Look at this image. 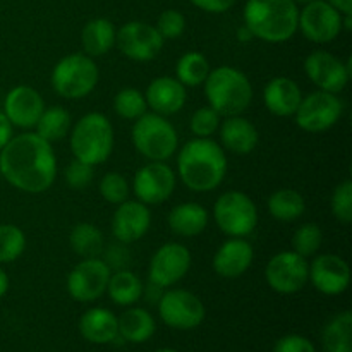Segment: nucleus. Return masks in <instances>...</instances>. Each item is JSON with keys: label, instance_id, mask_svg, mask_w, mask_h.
I'll use <instances>...</instances> for the list:
<instances>
[{"label": "nucleus", "instance_id": "1", "mask_svg": "<svg viewBox=\"0 0 352 352\" xmlns=\"http://www.w3.org/2000/svg\"><path fill=\"white\" fill-rule=\"evenodd\" d=\"M0 174L19 191L30 195L45 192L57 177L54 148L36 133L12 136L0 150Z\"/></svg>", "mask_w": 352, "mask_h": 352}, {"label": "nucleus", "instance_id": "2", "mask_svg": "<svg viewBox=\"0 0 352 352\" xmlns=\"http://www.w3.org/2000/svg\"><path fill=\"white\" fill-rule=\"evenodd\" d=\"M229 168L226 150L210 138H196L181 148L177 172L188 189L210 192L223 182Z\"/></svg>", "mask_w": 352, "mask_h": 352}, {"label": "nucleus", "instance_id": "3", "mask_svg": "<svg viewBox=\"0 0 352 352\" xmlns=\"http://www.w3.org/2000/svg\"><path fill=\"white\" fill-rule=\"evenodd\" d=\"M243 16L253 38L267 43H284L298 31L299 9L294 0H246Z\"/></svg>", "mask_w": 352, "mask_h": 352}, {"label": "nucleus", "instance_id": "4", "mask_svg": "<svg viewBox=\"0 0 352 352\" xmlns=\"http://www.w3.org/2000/svg\"><path fill=\"white\" fill-rule=\"evenodd\" d=\"M203 85L208 107L220 117L241 116L253 100V86L248 76L230 65H220L210 71Z\"/></svg>", "mask_w": 352, "mask_h": 352}, {"label": "nucleus", "instance_id": "5", "mask_svg": "<svg viewBox=\"0 0 352 352\" xmlns=\"http://www.w3.org/2000/svg\"><path fill=\"white\" fill-rule=\"evenodd\" d=\"M113 150V127L100 112H89L71 131V151L74 158L89 165H100Z\"/></svg>", "mask_w": 352, "mask_h": 352}, {"label": "nucleus", "instance_id": "6", "mask_svg": "<svg viewBox=\"0 0 352 352\" xmlns=\"http://www.w3.org/2000/svg\"><path fill=\"white\" fill-rule=\"evenodd\" d=\"M133 144L144 158L151 162H165L177 151L179 138L175 127L158 113L144 112L134 120Z\"/></svg>", "mask_w": 352, "mask_h": 352}, {"label": "nucleus", "instance_id": "7", "mask_svg": "<svg viewBox=\"0 0 352 352\" xmlns=\"http://www.w3.org/2000/svg\"><path fill=\"white\" fill-rule=\"evenodd\" d=\"M98 67L89 55L71 54L55 64L52 71V88L67 100L88 96L98 82Z\"/></svg>", "mask_w": 352, "mask_h": 352}, {"label": "nucleus", "instance_id": "8", "mask_svg": "<svg viewBox=\"0 0 352 352\" xmlns=\"http://www.w3.org/2000/svg\"><path fill=\"white\" fill-rule=\"evenodd\" d=\"M213 215L219 229L230 237H246L256 229V205L241 191H227L220 195Z\"/></svg>", "mask_w": 352, "mask_h": 352}, {"label": "nucleus", "instance_id": "9", "mask_svg": "<svg viewBox=\"0 0 352 352\" xmlns=\"http://www.w3.org/2000/svg\"><path fill=\"white\" fill-rule=\"evenodd\" d=\"M344 103L336 93H311L301 100L296 110V124L306 133H323L336 126L342 117Z\"/></svg>", "mask_w": 352, "mask_h": 352}, {"label": "nucleus", "instance_id": "10", "mask_svg": "<svg viewBox=\"0 0 352 352\" xmlns=\"http://www.w3.org/2000/svg\"><path fill=\"white\" fill-rule=\"evenodd\" d=\"M265 280L278 294H296L309 280L308 260L296 251H280L267 263Z\"/></svg>", "mask_w": 352, "mask_h": 352}, {"label": "nucleus", "instance_id": "11", "mask_svg": "<svg viewBox=\"0 0 352 352\" xmlns=\"http://www.w3.org/2000/svg\"><path fill=\"white\" fill-rule=\"evenodd\" d=\"M158 313L165 325L175 330H192L205 320V305L186 289H170L162 296Z\"/></svg>", "mask_w": 352, "mask_h": 352}, {"label": "nucleus", "instance_id": "12", "mask_svg": "<svg viewBox=\"0 0 352 352\" xmlns=\"http://www.w3.org/2000/svg\"><path fill=\"white\" fill-rule=\"evenodd\" d=\"M298 30L313 43H330L342 33V14L327 0H313L299 10Z\"/></svg>", "mask_w": 352, "mask_h": 352}, {"label": "nucleus", "instance_id": "13", "mask_svg": "<svg viewBox=\"0 0 352 352\" xmlns=\"http://www.w3.org/2000/svg\"><path fill=\"white\" fill-rule=\"evenodd\" d=\"M164 41L157 28L143 21H129L116 36V45L124 57L134 62L153 60L164 48Z\"/></svg>", "mask_w": 352, "mask_h": 352}, {"label": "nucleus", "instance_id": "14", "mask_svg": "<svg viewBox=\"0 0 352 352\" xmlns=\"http://www.w3.org/2000/svg\"><path fill=\"white\" fill-rule=\"evenodd\" d=\"M110 267L98 258H85L71 270L67 277V291L79 302H91L107 292Z\"/></svg>", "mask_w": 352, "mask_h": 352}, {"label": "nucleus", "instance_id": "15", "mask_svg": "<svg viewBox=\"0 0 352 352\" xmlns=\"http://www.w3.org/2000/svg\"><path fill=\"white\" fill-rule=\"evenodd\" d=\"M175 189V174L165 162H150L136 172L133 191L138 201L144 205H160L167 201Z\"/></svg>", "mask_w": 352, "mask_h": 352}, {"label": "nucleus", "instance_id": "16", "mask_svg": "<svg viewBox=\"0 0 352 352\" xmlns=\"http://www.w3.org/2000/svg\"><path fill=\"white\" fill-rule=\"evenodd\" d=\"M191 268V251L177 243H165L150 261V282L157 287H172L188 275Z\"/></svg>", "mask_w": 352, "mask_h": 352}, {"label": "nucleus", "instance_id": "17", "mask_svg": "<svg viewBox=\"0 0 352 352\" xmlns=\"http://www.w3.org/2000/svg\"><path fill=\"white\" fill-rule=\"evenodd\" d=\"M305 72L322 91L340 93L351 79V58L342 62L325 50H315L306 57Z\"/></svg>", "mask_w": 352, "mask_h": 352}, {"label": "nucleus", "instance_id": "18", "mask_svg": "<svg viewBox=\"0 0 352 352\" xmlns=\"http://www.w3.org/2000/svg\"><path fill=\"white\" fill-rule=\"evenodd\" d=\"M309 280L322 294L339 296L349 287L351 268L339 254H320L309 265Z\"/></svg>", "mask_w": 352, "mask_h": 352}, {"label": "nucleus", "instance_id": "19", "mask_svg": "<svg viewBox=\"0 0 352 352\" xmlns=\"http://www.w3.org/2000/svg\"><path fill=\"white\" fill-rule=\"evenodd\" d=\"M43 110L45 102L40 93L31 86L21 85L7 93L2 112L6 113L12 126L30 129V127L36 126Z\"/></svg>", "mask_w": 352, "mask_h": 352}, {"label": "nucleus", "instance_id": "20", "mask_svg": "<svg viewBox=\"0 0 352 352\" xmlns=\"http://www.w3.org/2000/svg\"><path fill=\"white\" fill-rule=\"evenodd\" d=\"M151 226V212L148 205L141 201L126 199L117 205L112 219V234L117 241L124 244L136 243Z\"/></svg>", "mask_w": 352, "mask_h": 352}, {"label": "nucleus", "instance_id": "21", "mask_svg": "<svg viewBox=\"0 0 352 352\" xmlns=\"http://www.w3.org/2000/svg\"><path fill=\"white\" fill-rule=\"evenodd\" d=\"M144 98L155 113L167 117L184 109L188 102V93H186V86L177 78L160 76L148 85Z\"/></svg>", "mask_w": 352, "mask_h": 352}, {"label": "nucleus", "instance_id": "22", "mask_svg": "<svg viewBox=\"0 0 352 352\" xmlns=\"http://www.w3.org/2000/svg\"><path fill=\"white\" fill-rule=\"evenodd\" d=\"M254 258V250L243 237L226 241L213 256V270L223 278H237L248 272Z\"/></svg>", "mask_w": 352, "mask_h": 352}, {"label": "nucleus", "instance_id": "23", "mask_svg": "<svg viewBox=\"0 0 352 352\" xmlns=\"http://www.w3.org/2000/svg\"><path fill=\"white\" fill-rule=\"evenodd\" d=\"M302 100L301 88L298 82L285 76L270 79L263 89L265 107L277 117H291L298 110Z\"/></svg>", "mask_w": 352, "mask_h": 352}, {"label": "nucleus", "instance_id": "24", "mask_svg": "<svg viewBox=\"0 0 352 352\" xmlns=\"http://www.w3.org/2000/svg\"><path fill=\"white\" fill-rule=\"evenodd\" d=\"M220 140H222L223 150L236 155H248L256 148L258 129L248 119L241 116L226 117L220 126Z\"/></svg>", "mask_w": 352, "mask_h": 352}, {"label": "nucleus", "instance_id": "25", "mask_svg": "<svg viewBox=\"0 0 352 352\" xmlns=\"http://www.w3.org/2000/svg\"><path fill=\"white\" fill-rule=\"evenodd\" d=\"M79 332L91 344H110L119 337V322L110 309L91 308L79 320Z\"/></svg>", "mask_w": 352, "mask_h": 352}, {"label": "nucleus", "instance_id": "26", "mask_svg": "<svg viewBox=\"0 0 352 352\" xmlns=\"http://www.w3.org/2000/svg\"><path fill=\"white\" fill-rule=\"evenodd\" d=\"M206 226H208V212L198 203H181L168 213V227L177 236H199Z\"/></svg>", "mask_w": 352, "mask_h": 352}, {"label": "nucleus", "instance_id": "27", "mask_svg": "<svg viewBox=\"0 0 352 352\" xmlns=\"http://www.w3.org/2000/svg\"><path fill=\"white\" fill-rule=\"evenodd\" d=\"M117 30L112 21L105 17H96V19L88 21L82 28L81 43L85 48L86 55L89 57H100L112 50L116 45Z\"/></svg>", "mask_w": 352, "mask_h": 352}, {"label": "nucleus", "instance_id": "28", "mask_svg": "<svg viewBox=\"0 0 352 352\" xmlns=\"http://www.w3.org/2000/svg\"><path fill=\"white\" fill-rule=\"evenodd\" d=\"M117 322H119V336L133 344L146 342L157 329L153 316L143 308L126 309L120 318H117Z\"/></svg>", "mask_w": 352, "mask_h": 352}, {"label": "nucleus", "instance_id": "29", "mask_svg": "<svg viewBox=\"0 0 352 352\" xmlns=\"http://www.w3.org/2000/svg\"><path fill=\"white\" fill-rule=\"evenodd\" d=\"M107 292L117 306H133L143 296V282L133 272L120 270L110 275Z\"/></svg>", "mask_w": 352, "mask_h": 352}, {"label": "nucleus", "instance_id": "30", "mask_svg": "<svg viewBox=\"0 0 352 352\" xmlns=\"http://www.w3.org/2000/svg\"><path fill=\"white\" fill-rule=\"evenodd\" d=\"M306 201L296 189H278L268 198V212L278 222H294L305 213Z\"/></svg>", "mask_w": 352, "mask_h": 352}, {"label": "nucleus", "instance_id": "31", "mask_svg": "<svg viewBox=\"0 0 352 352\" xmlns=\"http://www.w3.org/2000/svg\"><path fill=\"white\" fill-rule=\"evenodd\" d=\"M327 352H352V313H339L327 323L322 336Z\"/></svg>", "mask_w": 352, "mask_h": 352}, {"label": "nucleus", "instance_id": "32", "mask_svg": "<svg viewBox=\"0 0 352 352\" xmlns=\"http://www.w3.org/2000/svg\"><path fill=\"white\" fill-rule=\"evenodd\" d=\"M71 113L64 107H50L45 109L36 122V134L47 140L48 143L64 140L71 129Z\"/></svg>", "mask_w": 352, "mask_h": 352}, {"label": "nucleus", "instance_id": "33", "mask_svg": "<svg viewBox=\"0 0 352 352\" xmlns=\"http://www.w3.org/2000/svg\"><path fill=\"white\" fill-rule=\"evenodd\" d=\"M72 251L81 258H98L103 251V234L93 223H78L69 236Z\"/></svg>", "mask_w": 352, "mask_h": 352}, {"label": "nucleus", "instance_id": "34", "mask_svg": "<svg viewBox=\"0 0 352 352\" xmlns=\"http://www.w3.org/2000/svg\"><path fill=\"white\" fill-rule=\"evenodd\" d=\"M175 74L182 85L196 88V86L203 85L205 79L208 78L210 64L205 55H201L199 52H188L177 60Z\"/></svg>", "mask_w": 352, "mask_h": 352}, {"label": "nucleus", "instance_id": "35", "mask_svg": "<svg viewBox=\"0 0 352 352\" xmlns=\"http://www.w3.org/2000/svg\"><path fill=\"white\" fill-rule=\"evenodd\" d=\"M26 250V236L12 223L0 226V265L12 263Z\"/></svg>", "mask_w": 352, "mask_h": 352}, {"label": "nucleus", "instance_id": "36", "mask_svg": "<svg viewBox=\"0 0 352 352\" xmlns=\"http://www.w3.org/2000/svg\"><path fill=\"white\" fill-rule=\"evenodd\" d=\"M148 103L143 93L136 88H124L113 98V110L126 120H136L146 112Z\"/></svg>", "mask_w": 352, "mask_h": 352}, {"label": "nucleus", "instance_id": "37", "mask_svg": "<svg viewBox=\"0 0 352 352\" xmlns=\"http://www.w3.org/2000/svg\"><path fill=\"white\" fill-rule=\"evenodd\" d=\"M323 241V232L316 223H302L292 236V251L301 256H313L320 250Z\"/></svg>", "mask_w": 352, "mask_h": 352}, {"label": "nucleus", "instance_id": "38", "mask_svg": "<svg viewBox=\"0 0 352 352\" xmlns=\"http://www.w3.org/2000/svg\"><path fill=\"white\" fill-rule=\"evenodd\" d=\"M129 182L119 172H109L100 181V195L105 201L112 203V205H120L126 199H129Z\"/></svg>", "mask_w": 352, "mask_h": 352}, {"label": "nucleus", "instance_id": "39", "mask_svg": "<svg viewBox=\"0 0 352 352\" xmlns=\"http://www.w3.org/2000/svg\"><path fill=\"white\" fill-rule=\"evenodd\" d=\"M220 127V116L212 107H201L192 113L189 120V129L196 138H210Z\"/></svg>", "mask_w": 352, "mask_h": 352}, {"label": "nucleus", "instance_id": "40", "mask_svg": "<svg viewBox=\"0 0 352 352\" xmlns=\"http://www.w3.org/2000/svg\"><path fill=\"white\" fill-rule=\"evenodd\" d=\"M332 213L339 222L351 223L352 222V182L344 181L333 189L332 201Z\"/></svg>", "mask_w": 352, "mask_h": 352}, {"label": "nucleus", "instance_id": "41", "mask_svg": "<svg viewBox=\"0 0 352 352\" xmlns=\"http://www.w3.org/2000/svg\"><path fill=\"white\" fill-rule=\"evenodd\" d=\"M155 28L164 40H177L186 31V17L181 10L167 9L158 16Z\"/></svg>", "mask_w": 352, "mask_h": 352}, {"label": "nucleus", "instance_id": "42", "mask_svg": "<svg viewBox=\"0 0 352 352\" xmlns=\"http://www.w3.org/2000/svg\"><path fill=\"white\" fill-rule=\"evenodd\" d=\"M93 174H95L93 165L74 158L65 168V181L72 189H85L93 181Z\"/></svg>", "mask_w": 352, "mask_h": 352}, {"label": "nucleus", "instance_id": "43", "mask_svg": "<svg viewBox=\"0 0 352 352\" xmlns=\"http://www.w3.org/2000/svg\"><path fill=\"white\" fill-rule=\"evenodd\" d=\"M274 352H316L311 340L302 336H285L277 340Z\"/></svg>", "mask_w": 352, "mask_h": 352}, {"label": "nucleus", "instance_id": "44", "mask_svg": "<svg viewBox=\"0 0 352 352\" xmlns=\"http://www.w3.org/2000/svg\"><path fill=\"white\" fill-rule=\"evenodd\" d=\"M189 2L198 7V9L205 10V12L222 14L227 12L236 3V0H189Z\"/></svg>", "mask_w": 352, "mask_h": 352}, {"label": "nucleus", "instance_id": "45", "mask_svg": "<svg viewBox=\"0 0 352 352\" xmlns=\"http://www.w3.org/2000/svg\"><path fill=\"white\" fill-rule=\"evenodd\" d=\"M12 127L14 126L9 122V119L6 117V113L0 110V150H2V148L9 143L10 138L14 136Z\"/></svg>", "mask_w": 352, "mask_h": 352}, {"label": "nucleus", "instance_id": "46", "mask_svg": "<svg viewBox=\"0 0 352 352\" xmlns=\"http://www.w3.org/2000/svg\"><path fill=\"white\" fill-rule=\"evenodd\" d=\"M340 14H352V0H327Z\"/></svg>", "mask_w": 352, "mask_h": 352}, {"label": "nucleus", "instance_id": "47", "mask_svg": "<svg viewBox=\"0 0 352 352\" xmlns=\"http://www.w3.org/2000/svg\"><path fill=\"white\" fill-rule=\"evenodd\" d=\"M7 291H9V275L0 268V298H3Z\"/></svg>", "mask_w": 352, "mask_h": 352}, {"label": "nucleus", "instance_id": "48", "mask_svg": "<svg viewBox=\"0 0 352 352\" xmlns=\"http://www.w3.org/2000/svg\"><path fill=\"white\" fill-rule=\"evenodd\" d=\"M237 36H239L241 41H248V40H251V38H253V34H251V31L248 30L246 26H243L239 30V33H237Z\"/></svg>", "mask_w": 352, "mask_h": 352}, {"label": "nucleus", "instance_id": "49", "mask_svg": "<svg viewBox=\"0 0 352 352\" xmlns=\"http://www.w3.org/2000/svg\"><path fill=\"white\" fill-rule=\"evenodd\" d=\"M157 352H179V351H175V349H170V347H164V349H158Z\"/></svg>", "mask_w": 352, "mask_h": 352}, {"label": "nucleus", "instance_id": "50", "mask_svg": "<svg viewBox=\"0 0 352 352\" xmlns=\"http://www.w3.org/2000/svg\"><path fill=\"white\" fill-rule=\"evenodd\" d=\"M296 3H302V6H306V3H309V2H313V0H294Z\"/></svg>", "mask_w": 352, "mask_h": 352}, {"label": "nucleus", "instance_id": "51", "mask_svg": "<svg viewBox=\"0 0 352 352\" xmlns=\"http://www.w3.org/2000/svg\"><path fill=\"white\" fill-rule=\"evenodd\" d=\"M0 179H2V174H0Z\"/></svg>", "mask_w": 352, "mask_h": 352}]
</instances>
